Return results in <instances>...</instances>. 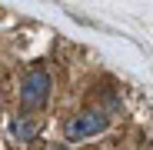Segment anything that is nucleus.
<instances>
[{
  "label": "nucleus",
  "instance_id": "obj_1",
  "mask_svg": "<svg viewBox=\"0 0 153 150\" xmlns=\"http://www.w3.org/2000/svg\"><path fill=\"white\" fill-rule=\"evenodd\" d=\"M107 127H110V113L107 110H80V113H73L63 123V137L70 143H80V140L100 137Z\"/></svg>",
  "mask_w": 153,
  "mask_h": 150
},
{
  "label": "nucleus",
  "instance_id": "obj_2",
  "mask_svg": "<svg viewBox=\"0 0 153 150\" xmlns=\"http://www.w3.org/2000/svg\"><path fill=\"white\" fill-rule=\"evenodd\" d=\"M50 90H53V80L43 67H33L23 73L20 80V107L23 110H40L47 100H50Z\"/></svg>",
  "mask_w": 153,
  "mask_h": 150
},
{
  "label": "nucleus",
  "instance_id": "obj_3",
  "mask_svg": "<svg viewBox=\"0 0 153 150\" xmlns=\"http://www.w3.org/2000/svg\"><path fill=\"white\" fill-rule=\"evenodd\" d=\"M10 137H13V143H33L37 137H40V120L37 117H13L10 120Z\"/></svg>",
  "mask_w": 153,
  "mask_h": 150
}]
</instances>
